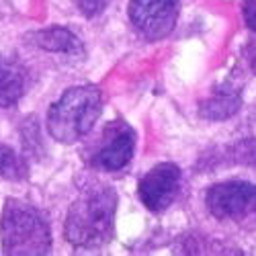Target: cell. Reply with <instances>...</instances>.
Masks as SVG:
<instances>
[{
	"label": "cell",
	"instance_id": "obj_1",
	"mask_svg": "<svg viewBox=\"0 0 256 256\" xmlns=\"http://www.w3.org/2000/svg\"><path fill=\"white\" fill-rule=\"evenodd\" d=\"M117 193L113 186H92L70 205L64 234L72 246H102L113 238Z\"/></svg>",
	"mask_w": 256,
	"mask_h": 256
},
{
	"label": "cell",
	"instance_id": "obj_2",
	"mask_svg": "<svg viewBox=\"0 0 256 256\" xmlns=\"http://www.w3.org/2000/svg\"><path fill=\"white\" fill-rule=\"evenodd\" d=\"M102 111V94L94 84L72 86L48 111L46 127L60 144H74L86 136Z\"/></svg>",
	"mask_w": 256,
	"mask_h": 256
},
{
	"label": "cell",
	"instance_id": "obj_3",
	"mask_svg": "<svg viewBox=\"0 0 256 256\" xmlns=\"http://www.w3.org/2000/svg\"><path fill=\"white\" fill-rule=\"evenodd\" d=\"M0 242L2 252L12 256L50 254L52 230L46 213L27 201L6 199L0 218Z\"/></svg>",
	"mask_w": 256,
	"mask_h": 256
},
{
	"label": "cell",
	"instance_id": "obj_4",
	"mask_svg": "<svg viewBox=\"0 0 256 256\" xmlns=\"http://www.w3.org/2000/svg\"><path fill=\"white\" fill-rule=\"evenodd\" d=\"M205 205L220 222L248 224L256 220V184L246 180H226L207 188Z\"/></svg>",
	"mask_w": 256,
	"mask_h": 256
},
{
	"label": "cell",
	"instance_id": "obj_5",
	"mask_svg": "<svg viewBox=\"0 0 256 256\" xmlns=\"http://www.w3.org/2000/svg\"><path fill=\"white\" fill-rule=\"evenodd\" d=\"M178 8L180 0H132L127 12L140 35L150 41H158L174 29Z\"/></svg>",
	"mask_w": 256,
	"mask_h": 256
},
{
	"label": "cell",
	"instance_id": "obj_6",
	"mask_svg": "<svg viewBox=\"0 0 256 256\" xmlns=\"http://www.w3.org/2000/svg\"><path fill=\"white\" fill-rule=\"evenodd\" d=\"M180 186V168L174 162H160L142 176L138 184V197L154 213L164 211L174 201Z\"/></svg>",
	"mask_w": 256,
	"mask_h": 256
},
{
	"label": "cell",
	"instance_id": "obj_7",
	"mask_svg": "<svg viewBox=\"0 0 256 256\" xmlns=\"http://www.w3.org/2000/svg\"><path fill=\"white\" fill-rule=\"evenodd\" d=\"M136 152V132L125 121L106 125L104 140L90 158V164L102 172H117L132 162Z\"/></svg>",
	"mask_w": 256,
	"mask_h": 256
},
{
	"label": "cell",
	"instance_id": "obj_8",
	"mask_svg": "<svg viewBox=\"0 0 256 256\" xmlns=\"http://www.w3.org/2000/svg\"><path fill=\"white\" fill-rule=\"evenodd\" d=\"M27 86V74L20 64L0 54V106H12L25 94Z\"/></svg>",
	"mask_w": 256,
	"mask_h": 256
},
{
	"label": "cell",
	"instance_id": "obj_9",
	"mask_svg": "<svg viewBox=\"0 0 256 256\" xmlns=\"http://www.w3.org/2000/svg\"><path fill=\"white\" fill-rule=\"evenodd\" d=\"M31 39L35 41V46L48 52H56V54H66V56H82L84 48L82 41L66 27H48L41 29L37 33L31 35Z\"/></svg>",
	"mask_w": 256,
	"mask_h": 256
},
{
	"label": "cell",
	"instance_id": "obj_10",
	"mask_svg": "<svg viewBox=\"0 0 256 256\" xmlns=\"http://www.w3.org/2000/svg\"><path fill=\"white\" fill-rule=\"evenodd\" d=\"M242 106V94L234 88H218L199 104V115L209 121H224L234 117Z\"/></svg>",
	"mask_w": 256,
	"mask_h": 256
},
{
	"label": "cell",
	"instance_id": "obj_11",
	"mask_svg": "<svg viewBox=\"0 0 256 256\" xmlns=\"http://www.w3.org/2000/svg\"><path fill=\"white\" fill-rule=\"evenodd\" d=\"M29 174V166L25 158H20L12 148L0 144V176L6 180H25Z\"/></svg>",
	"mask_w": 256,
	"mask_h": 256
},
{
	"label": "cell",
	"instance_id": "obj_12",
	"mask_svg": "<svg viewBox=\"0 0 256 256\" xmlns=\"http://www.w3.org/2000/svg\"><path fill=\"white\" fill-rule=\"evenodd\" d=\"M224 164H246L256 166V140L232 144L228 150H224V156L220 158Z\"/></svg>",
	"mask_w": 256,
	"mask_h": 256
},
{
	"label": "cell",
	"instance_id": "obj_13",
	"mask_svg": "<svg viewBox=\"0 0 256 256\" xmlns=\"http://www.w3.org/2000/svg\"><path fill=\"white\" fill-rule=\"evenodd\" d=\"M242 14L246 25L256 33V0H242Z\"/></svg>",
	"mask_w": 256,
	"mask_h": 256
},
{
	"label": "cell",
	"instance_id": "obj_14",
	"mask_svg": "<svg viewBox=\"0 0 256 256\" xmlns=\"http://www.w3.org/2000/svg\"><path fill=\"white\" fill-rule=\"evenodd\" d=\"M106 2H109V0H78V4H80V8H82V12H84V14H88V16L98 14V12L104 8Z\"/></svg>",
	"mask_w": 256,
	"mask_h": 256
}]
</instances>
